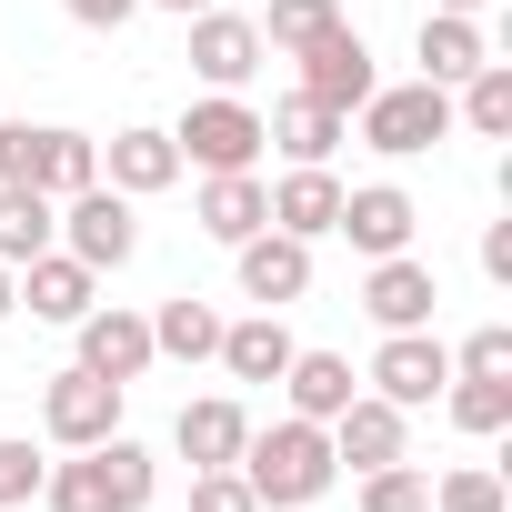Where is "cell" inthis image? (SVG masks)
<instances>
[{"label":"cell","mask_w":512,"mask_h":512,"mask_svg":"<svg viewBox=\"0 0 512 512\" xmlns=\"http://www.w3.org/2000/svg\"><path fill=\"white\" fill-rule=\"evenodd\" d=\"M191 211H201V231H211V241H251V231L272 221V191L251 181V171H211Z\"/></svg>","instance_id":"cell-20"},{"label":"cell","mask_w":512,"mask_h":512,"mask_svg":"<svg viewBox=\"0 0 512 512\" xmlns=\"http://www.w3.org/2000/svg\"><path fill=\"white\" fill-rule=\"evenodd\" d=\"M272 191V231H292V241H322L332 221H342V181H332V161H292L282 181H262Z\"/></svg>","instance_id":"cell-13"},{"label":"cell","mask_w":512,"mask_h":512,"mask_svg":"<svg viewBox=\"0 0 512 512\" xmlns=\"http://www.w3.org/2000/svg\"><path fill=\"white\" fill-rule=\"evenodd\" d=\"M292 352H302V342L282 332V312H251V322H221V352H211V362H221L231 382H282Z\"/></svg>","instance_id":"cell-17"},{"label":"cell","mask_w":512,"mask_h":512,"mask_svg":"<svg viewBox=\"0 0 512 512\" xmlns=\"http://www.w3.org/2000/svg\"><path fill=\"white\" fill-rule=\"evenodd\" d=\"M151 11H181V21H201V11H211V0H151Z\"/></svg>","instance_id":"cell-38"},{"label":"cell","mask_w":512,"mask_h":512,"mask_svg":"<svg viewBox=\"0 0 512 512\" xmlns=\"http://www.w3.org/2000/svg\"><path fill=\"white\" fill-rule=\"evenodd\" d=\"M292 61H302V91H312L322 111H342V121L382 91V81H372V51H362V31H352V21H332V31H322V41H302Z\"/></svg>","instance_id":"cell-6"},{"label":"cell","mask_w":512,"mask_h":512,"mask_svg":"<svg viewBox=\"0 0 512 512\" xmlns=\"http://www.w3.org/2000/svg\"><path fill=\"white\" fill-rule=\"evenodd\" d=\"M101 181H111V191H131V201H151V191H171V181H181V141H171V131H111Z\"/></svg>","instance_id":"cell-15"},{"label":"cell","mask_w":512,"mask_h":512,"mask_svg":"<svg viewBox=\"0 0 512 512\" xmlns=\"http://www.w3.org/2000/svg\"><path fill=\"white\" fill-rule=\"evenodd\" d=\"M462 131H482V141H512V71H502V61H482V71L462 81Z\"/></svg>","instance_id":"cell-27"},{"label":"cell","mask_w":512,"mask_h":512,"mask_svg":"<svg viewBox=\"0 0 512 512\" xmlns=\"http://www.w3.org/2000/svg\"><path fill=\"white\" fill-rule=\"evenodd\" d=\"M432 11H462V21H482V11H492V0H432Z\"/></svg>","instance_id":"cell-39"},{"label":"cell","mask_w":512,"mask_h":512,"mask_svg":"<svg viewBox=\"0 0 512 512\" xmlns=\"http://www.w3.org/2000/svg\"><path fill=\"white\" fill-rule=\"evenodd\" d=\"M362 512H432V482L412 462H382V472H362Z\"/></svg>","instance_id":"cell-30"},{"label":"cell","mask_w":512,"mask_h":512,"mask_svg":"<svg viewBox=\"0 0 512 512\" xmlns=\"http://www.w3.org/2000/svg\"><path fill=\"white\" fill-rule=\"evenodd\" d=\"M452 372H472V382H512V332H502V322H482V332L452 352Z\"/></svg>","instance_id":"cell-34"},{"label":"cell","mask_w":512,"mask_h":512,"mask_svg":"<svg viewBox=\"0 0 512 512\" xmlns=\"http://www.w3.org/2000/svg\"><path fill=\"white\" fill-rule=\"evenodd\" d=\"M11 282H21V302H31L41 322H81V312H91V282H101V272H91V262H71V251H41V262H21Z\"/></svg>","instance_id":"cell-18"},{"label":"cell","mask_w":512,"mask_h":512,"mask_svg":"<svg viewBox=\"0 0 512 512\" xmlns=\"http://www.w3.org/2000/svg\"><path fill=\"white\" fill-rule=\"evenodd\" d=\"M41 432L61 442V452H91V442H111L121 432V382H101V372H51V392H41Z\"/></svg>","instance_id":"cell-5"},{"label":"cell","mask_w":512,"mask_h":512,"mask_svg":"<svg viewBox=\"0 0 512 512\" xmlns=\"http://www.w3.org/2000/svg\"><path fill=\"white\" fill-rule=\"evenodd\" d=\"M442 382H452V352L432 342V322L422 332H382V352H372V392L382 402L422 412V402H442Z\"/></svg>","instance_id":"cell-7"},{"label":"cell","mask_w":512,"mask_h":512,"mask_svg":"<svg viewBox=\"0 0 512 512\" xmlns=\"http://www.w3.org/2000/svg\"><path fill=\"white\" fill-rule=\"evenodd\" d=\"M61 241H71V262H91V272H121L131 251H141V211H131V191H111V181L71 191V201H61Z\"/></svg>","instance_id":"cell-3"},{"label":"cell","mask_w":512,"mask_h":512,"mask_svg":"<svg viewBox=\"0 0 512 512\" xmlns=\"http://www.w3.org/2000/svg\"><path fill=\"white\" fill-rule=\"evenodd\" d=\"M332 21H342V0H272V21H251V31H262V51H302Z\"/></svg>","instance_id":"cell-28"},{"label":"cell","mask_w":512,"mask_h":512,"mask_svg":"<svg viewBox=\"0 0 512 512\" xmlns=\"http://www.w3.org/2000/svg\"><path fill=\"white\" fill-rule=\"evenodd\" d=\"M71 332H81V372H101V382H121V392L161 362V352H151V322H141V312H121V302H111V312L91 302Z\"/></svg>","instance_id":"cell-8"},{"label":"cell","mask_w":512,"mask_h":512,"mask_svg":"<svg viewBox=\"0 0 512 512\" xmlns=\"http://www.w3.org/2000/svg\"><path fill=\"white\" fill-rule=\"evenodd\" d=\"M482 272H492V282H512V221H492V231H482Z\"/></svg>","instance_id":"cell-37"},{"label":"cell","mask_w":512,"mask_h":512,"mask_svg":"<svg viewBox=\"0 0 512 512\" xmlns=\"http://www.w3.org/2000/svg\"><path fill=\"white\" fill-rule=\"evenodd\" d=\"M262 141H282L292 161H332V151L352 141V121H342V111H322L312 91H292V101H282V111L262 121Z\"/></svg>","instance_id":"cell-22"},{"label":"cell","mask_w":512,"mask_h":512,"mask_svg":"<svg viewBox=\"0 0 512 512\" xmlns=\"http://www.w3.org/2000/svg\"><path fill=\"white\" fill-rule=\"evenodd\" d=\"M332 472H342V462H332V432H322V422H302V412L241 442V482L262 492V512H302V502H322V492H332Z\"/></svg>","instance_id":"cell-1"},{"label":"cell","mask_w":512,"mask_h":512,"mask_svg":"<svg viewBox=\"0 0 512 512\" xmlns=\"http://www.w3.org/2000/svg\"><path fill=\"white\" fill-rule=\"evenodd\" d=\"M492 61V41H482V21H462V11H422V81H442V91H462L472 71Z\"/></svg>","instance_id":"cell-19"},{"label":"cell","mask_w":512,"mask_h":512,"mask_svg":"<svg viewBox=\"0 0 512 512\" xmlns=\"http://www.w3.org/2000/svg\"><path fill=\"white\" fill-rule=\"evenodd\" d=\"M0 181L41 191V121H0Z\"/></svg>","instance_id":"cell-33"},{"label":"cell","mask_w":512,"mask_h":512,"mask_svg":"<svg viewBox=\"0 0 512 512\" xmlns=\"http://www.w3.org/2000/svg\"><path fill=\"white\" fill-rule=\"evenodd\" d=\"M41 472H51V462H41L31 442H0V512H21V502H41Z\"/></svg>","instance_id":"cell-35"},{"label":"cell","mask_w":512,"mask_h":512,"mask_svg":"<svg viewBox=\"0 0 512 512\" xmlns=\"http://www.w3.org/2000/svg\"><path fill=\"white\" fill-rule=\"evenodd\" d=\"M191 512H262V492L241 482V462H211V472H191Z\"/></svg>","instance_id":"cell-31"},{"label":"cell","mask_w":512,"mask_h":512,"mask_svg":"<svg viewBox=\"0 0 512 512\" xmlns=\"http://www.w3.org/2000/svg\"><path fill=\"white\" fill-rule=\"evenodd\" d=\"M61 11H71V21H81V31H121V21H131V11H141V0H61Z\"/></svg>","instance_id":"cell-36"},{"label":"cell","mask_w":512,"mask_h":512,"mask_svg":"<svg viewBox=\"0 0 512 512\" xmlns=\"http://www.w3.org/2000/svg\"><path fill=\"white\" fill-rule=\"evenodd\" d=\"M191 71H201L211 91H241L251 71H262V31L231 21V11H201V21H191Z\"/></svg>","instance_id":"cell-14"},{"label":"cell","mask_w":512,"mask_h":512,"mask_svg":"<svg viewBox=\"0 0 512 512\" xmlns=\"http://www.w3.org/2000/svg\"><path fill=\"white\" fill-rule=\"evenodd\" d=\"M151 352H171V362H211V352H221V312L191 302V292L161 302V312H151Z\"/></svg>","instance_id":"cell-24"},{"label":"cell","mask_w":512,"mask_h":512,"mask_svg":"<svg viewBox=\"0 0 512 512\" xmlns=\"http://www.w3.org/2000/svg\"><path fill=\"white\" fill-rule=\"evenodd\" d=\"M11 312H21V282H11V272H0V322H11Z\"/></svg>","instance_id":"cell-40"},{"label":"cell","mask_w":512,"mask_h":512,"mask_svg":"<svg viewBox=\"0 0 512 512\" xmlns=\"http://www.w3.org/2000/svg\"><path fill=\"white\" fill-rule=\"evenodd\" d=\"M171 442H181V462H191V472H211V462H241V442H251V412H241L231 392H211V402H181Z\"/></svg>","instance_id":"cell-16"},{"label":"cell","mask_w":512,"mask_h":512,"mask_svg":"<svg viewBox=\"0 0 512 512\" xmlns=\"http://www.w3.org/2000/svg\"><path fill=\"white\" fill-rule=\"evenodd\" d=\"M91 181H101V141H81V131H41V191L71 201V191H91Z\"/></svg>","instance_id":"cell-26"},{"label":"cell","mask_w":512,"mask_h":512,"mask_svg":"<svg viewBox=\"0 0 512 512\" xmlns=\"http://www.w3.org/2000/svg\"><path fill=\"white\" fill-rule=\"evenodd\" d=\"M432 302H442V282H432V262H412V251L372 262V282H362V312H372L382 332H422V322H432Z\"/></svg>","instance_id":"cell-12"},{"label":"cell","mask_w":512,"mask_h":512,"mask_svg":"<svg viewBox=\"0 0 512 512\" xmlns=\"http://www.w3.org/2000/svg\"><path fill=\"white\" fill-rule=\"evenodd\" d=\"M41 502H51V512H121V492H111V462H101V442H91L81 462H51V472H41Z\"/></svg>","instance_id":"cell-25"},{"label":"cell","mask_w":512,"mask_h":512,"mask_svg":"<svg viewBox=\"0 0 512 512\" xmlns=\"http://www.w3.org/2000/svg\"><path fill=\"white\" fill-rule=\"evenodd\" d=\"M442 402H452V422H462V432H502V422H512V382H472V372H452V382H442Z\"/></svg>","instance_id":"cell-29"},{"label":"cell","mask_w":512,"mask_h":512,"mask_svg":"<svg viewBox=\"0 0 512 512\" xmlns=\"http://www.w3.org/2000/svg\"><path fill=\"white\" fill-rule=\"evenodd\" d=\"M432 512H502V472H482V462H462V472H442V492H432Z\"/></svg>","instance_id":"cell-32"},{"label":"cell","mask_w":512,"mask_h":512,"mask_svg":"<svg viewBox=\"0 0 512 512\" xmlns=\"http://www.w3.org/2000/svg\"><path fill=\"white\" fill-rule=\"evenodd\" d=\"M171 141H181V161H201V171H251V161H262V111L231 101V91H211V101L181 111Z\"/></svg>","instance_id":"cell-4"},{"label":"cell","mask_w":512,"mask_h":512,"mask_svg":"<svg viewBox=\"0 0 512 512\" xmlns=\"http://www.w3.org/2000/svg\"><path fill=\"white\" fill-rule=\"evenodd\" d=\"M452 131V91L442 81H402V91H372L362 101V141L382 151V161H412V151H432Z\"/></svg>","instance_id":"cell-2"},{"label":"cell","mask_w":512,"mask_h":512,"mask_svg":"<svg viewBox=\"0 0 512 512\" xmlns=\"http://www.w3.org/2000/svg\"><path fill=\"white\" fill-rule=\"evenodd\" d=\"M51 241H61V201H51V191H11V181H0V272L41 262Z\"/></svg>","instance_id":"cell-21"},{"label":"cell","mask_w":512,"mask_h":512,"mask_svg":"<svg viewBox=\"0 0 512 512\" xmlns=\"http://www.w3.org/2000/svg\"><path fill=\"white\" fill-rule=\"evenodd\" d=\"M241 251V292L262 302V312H282V302H302L312 292V241H292V231H251V241H231Z\"/></svg>","instance_id":"cell-10"},{"label":"cell","mask_w":512,"mask_h":512,"mask_svg":"<svg viewBox=\"0 0 512 512\" xmlns=\"http://www.w3.org/2000/svg\"><path fill=\"white\" fill-rule=\"evenodd\" d=\"M412 221H422V211H412V191L362 181V191H342V221H332V231L362 251V262H392V251H412Z\"/></svg>","instance_id":"cell-11"},{"label":"cell","mask_w":512,"mask_h":512,"mask_svg":"<svg viewBox=\"0 0 512 512\" xmlns=\"http://www.w3.org/2000/svg\"><path fill=\"white\" fill-rule=\"evenodd\" d=\"M402 422H412L402 402H382V392H352V402H342L322 432H332V462H352V472H382V462H412V452H402Z\"/></svg>","instance_id":"cell-9"},{"label":"cell","mask_w":512,"mask_h":512,"mask_svg":"<svg viewBox=\"0 0 512 512\" xmlns=\"http://www.w3.org/2000/svg\"><path fill=\"white\" fill-rule=\"evenodd\" d=\"M282 392H292V412H302V422H332V412H342L362 382H352V362H342V352H292Z\"/></svg>","instance_id":"cell-23"}]
</instances>
